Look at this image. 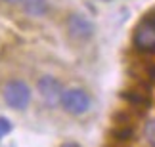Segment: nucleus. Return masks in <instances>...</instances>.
<instances>
[{"label": "nucleus", "mask_w": 155, "mask_h": 147, "mask_svg": "<svg viewBox=\"0 0 155 147\" xmlns=\"http://www.w3.org/2000/svg\"><path fill=\"white\" fill-rule=\"evenodd\" d=\"M2 96H4V101L8 103L12 109L23 111L31 103V88L23 80H10L8 84L4 86Z\"/></svg>", "instance_id": "obj_1"}, {"label": "nucleus", "mask_w": 155, "mask_h": 147, "mask_svg": "<svg viewBox=\"0 0 155 147\" xmlns=\"http://www.w3.org/2000/svg\"><path fill=\"white\" fill-rule=\"evenodd\" d=\"M90 96L81 90V88H69V90L63 92V97H61V107L67 111L69 115H84L88 109H90Z\"/></svg>", "instance_id": "obj_2"}, {"label": "nucleus", "mask_w": 155, "mask_h": 147, "mask_svg": "<svg viewBox=\"0 0 155 147\" xmlns=\"http://www.w3.org/2000/svg\"><path fill=\"white\" fill-rule=\"evenodd\" d=\"M37 88H38V94L40 97L44 99L46 105L50 107H56V105H61V97H63V88L59 84L58 78L46 75V76H40L38 82H37Z\"/></svg>", "instance_id": "obj_3"}, {"label": "nucleus", "mask_w": 155, "mask_h": 147, "mask_svg": "<svg viewBox=\"0 0 155 147\" xmlns=\"http://www.w3.org/2000/svg\"><path fill=\"white\" fill-rule=\"evenodd\" d=\"M94 31H96V27H94V23L86 15L71 14L67 17V33L71 38L84 42V40H90L94 37Z\"/></svg>", "instance_id": "obj_4"}, {"label": "nucleus", "mask_w": 155, "mask_h": 147, "mask_svg": "<svg viewBox=\"0 0 155 147\" xmlns=\"http://www.w3.org/2000/svg\"><path fill=\"white\" fill-rule=\"evenodd\" d=\"M134 44L140 50L155 52V19L142 21L134 31Z\"/></svg>", "instance_id": "obj_5"}, {"label": "nucleus", "mask_w": 155, "mask_h": 147, "mask_svg": "<svg viewBox=\"0 0 155 147\" xmlns=\"http://www.w3.org/2000/svg\"><path fill=\"white\" fill-rule=\"evenodd\" d=\"M21 4H23L25 14L31 15V17H42V15L48 14V10H50L48 0H23Z\"/></svg>", "instance_id": "obj_6"}, {"label": "nucleus", "mask_w": 155, "mask_h": 147, "mask_svg": "<svg viewBox=\"0 0 155 147\" xmlns=\"http://www.w3.org/2000/svg\"><path fill=\"white\" fill-rule=\"evenodd\" d=\"M124 97H127L130 103H134V105H147V103H150L147 96L138 94V92H127V94H124Z\"/></svg>", "instance_id": "obj_7"}, {"label": "nucleus", "mask_w": 155, "mask_h": 147, "mask_svg": "<svg viewBox=\"0 0 155 147\" xmlns=\"http://www.w3.org/2000/svg\"><path fill=\"white\" fill-rule=\"evenodd\" d=\"M144 134H146V139H147V143H150V147H155V119H151L146 124Z\"/></svg>", "instance_id": "obj_8"}, {"label": "nucleus", "mask_w": 155, "mask_h": 147, "mask_svg": "<svg viewBox=\"0 0 155 147\" xmlns=\"http://www.w3.org/2000/svg\"><path fill=\"white\" fill-rule=\"evenodd\" d=\"M10 130H12V122L8 119H4V117H0V139H2Z\"/></svg>", "instance_id": "obj_9"}, {"label": "nucleus", "mask_w": 155, "mask_h": 147, "mask_svg": "<svg viewBox=\"0 0 155 147\" xmlns=\"http://www.w3.org/2000/svg\"><path fill=\"white\" fill-rule=\"evenodd\" d=\"M4 2H8V4H21L23 0H4Z\"/></svg>", "instance_id": "obj_10"}, {"label": "nucleus", "mask_w": 155, "mask_h": 147, "mask_svg": "<svg viewBox=\"0 0 155 147\" xmlns=\"http://www.w3.org/2000/svg\"><path fill=\"white\" fill-rule=\"evenodd\" d=\"M63 147H81V145H77V143H65Z\"/></svg>", "instance_id": "obj_11"}]
</instances>
